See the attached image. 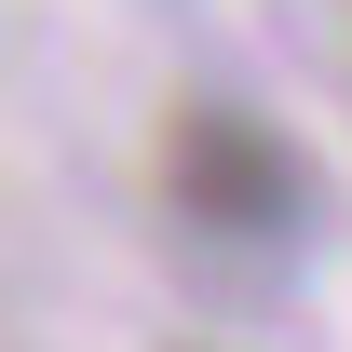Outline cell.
I'll list each match as a JSON object with an SVG mask.
<instances>
[{"label":"cell","instance_id":"obj_1","mask_svg":"<svg viewBox=\"0 0 352 352\" xmlns=\"http://www.w3.org/2000/svg\"><path fill=\"white\" fill-rule=\"evenodd\" d=\"M163 190H176V217L217 230V244H285V230L311 217V163L258 122V109H230V95H190V109H176Z\"/></svg>","mask_w":352,"mask_h":352}]
</instances>
